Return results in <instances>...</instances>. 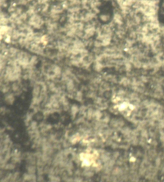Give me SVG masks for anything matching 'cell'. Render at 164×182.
Segmentation results:
<instances>
[{
	"mask_svg": "<svg viewBox=\"0 0 164 182\" xmlns=\"http://www.w3.org/2000/svg\"><path fill=\"white\" fill-rule=\"evenodd\" d=\"M30 3V0H18V4L19 6H28Z\"/></svg>",
	"mask_w": 164,
	"mask_h": 182,
	"instance_id": "cell-3",
	"label": "cell"
},
{
	"mask_svg": "<svg viewBox=\"0 0 164 182\" xmlns=\"http://www.w3.org/2000/svg\"><path fill=\"white\" fill-rule=\"evenodd\" d=\"M28 23L34 30H41L46 24V17L40 13H37L30 16Z\"/></svg>",
	"mask_w": 164,
	"mask_h": 182,
	"instance_id": "cell-1",
	"label": "cell"
},
{
	"mask_svg": "<svg viewBox=\"0 0 164 182\" xmlns=\"http://www.w3.org/2000/svg\"><path fill=\"white\" fill-rule=\"evenodd\" d=\"M97 17L98 19H99V21L102 24L109 23L112 20V15L110 13H108V12H104V13L100 14Z\"/></svg>",
	"mask_w": 164,
	"mask_h": 182,
	"instance_id": "cell-2",
	"label": "cell"
},
{
	"mask_svg": "<svg viewBox=\"0 0 164 182\" xmlns=\"http://www.w3.org/2000/svg\"><path fill=\"white\" fill-rule=\"evenodd\" d=\"M104 1H111V0H104Z\"/></svg>",
	"mask_w": 164,
	"mask_h": 182,
	"instance_id": "cell-4",
	"label": "cell"
}]
</instances>
